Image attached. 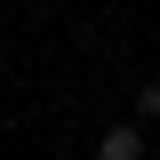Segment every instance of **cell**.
Segmentation results:
<instances>
[{"mask_svg": "<svg viewBox=\"0 0 160 160\" xmlns=\"http://www.w3.org/2000/svg\"><path fill=\"white\" fill-rule=\"evenodd\" d=\"M144 160H160V152H144Z\"/></svg>", "mask_w": 160, "mask_h": 160, "instance_id": "3957f363", "label": "cell"}, {"mask_svg": "<svg viewBox=\"0 0 160 160\" xmlns=\"http://www.w3.org/2000/svg\"><path fill=\"white\" fill-rule=\"evenodd\" d=\"M136 128H160V80L136 88Z\"/></svg>", "mask_w": 160, "mask_h": 160, "instance_id": "7a4b0ae2", "label": "cell"}, {"mask_svg": "<svg viewBox=\"0 0 160 160\" xmlns=\"http://www.w3.org/2000/svg\"><path fill=\"white\" fill-rule=\"evenodd\" d=\"M96 160H144V128L136 120H112V128L96 136Z\"/></svg>", "mask_w": 160, "mask_h": 160, "instance_id": "6da1fadb", "label": "cell"}]
</instances>
